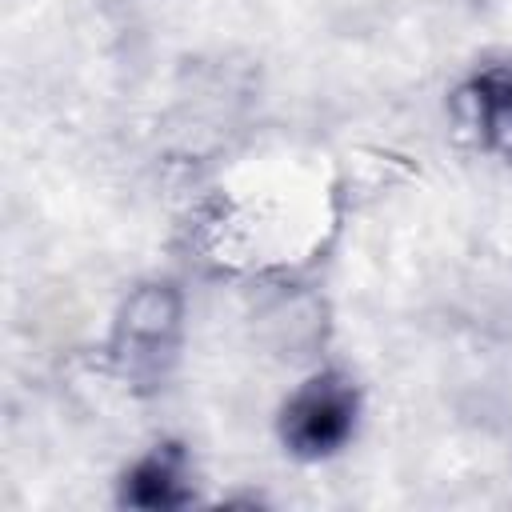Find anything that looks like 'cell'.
Returning a JSON list of instances; mask_svg holds the SVG:
<instances>
[{
    "mask_svg": "<svg viewBox=\"0 0 512 512\" xmlns=\"http://www.w3.org/2000/svg\"><path fill=\"white\" fill-rule=\"evenodd\" d=\"M180 348V296L172 284H140L116 312L108 356L116 376L136 388L152 392L164 384L168 368L176 364Z\"/></svg>",
    "mask_w": 512,
    "mask_h": 512,
    "instance_id": "cell-1",
    "label": "cell"
},
{
    "mask_svg": "<svg viewBox=\"0 0 512 512\" xmlns=\"http://www.w3.org/2000/svg\"><path fill=\"white\" fill-rule=\"evenodd\" d=\"M360 392L344 372H320L304 380L280 408V440L300 460H324L340 452L356 428Z\"/></svg>",
    "mask_w": 512,
    "mask_h": 512,
    "instance_id": "cell-2",
    "label": "cell"
},
{
    "mask_svg": "<svg viewBox=\"0 0 512 512\" xmlns=\"http://www.w3.org/2000/svg\"><path fill=\"white\" fill-rule=\"evenodd\" d=\"M456 112L464 128L476 132L480 148L512 160V64H492L476 72L456 92Z\"/></svg>",
    "mask_w": 512,
    "mask_h": 512,
    "instance_id": "cell-3",
    "label": "cell"
},
{
    "mask_svg": "<svg viewBox=\"0 0 512 512\" xmlns=\"http://www.w3.org/2000/svg\"><path fill=\"white\" fill-rule=\"evenodd\" d=\"M120 504L124 508H184L192 504V472L180 444H156L144 460H136L120 480Z\"/></svg>",
    "mask_w": 512,
    "mask_h": 512,
    "instance_id": "cell-4",
    "label": "cell"
}]
</instances>
